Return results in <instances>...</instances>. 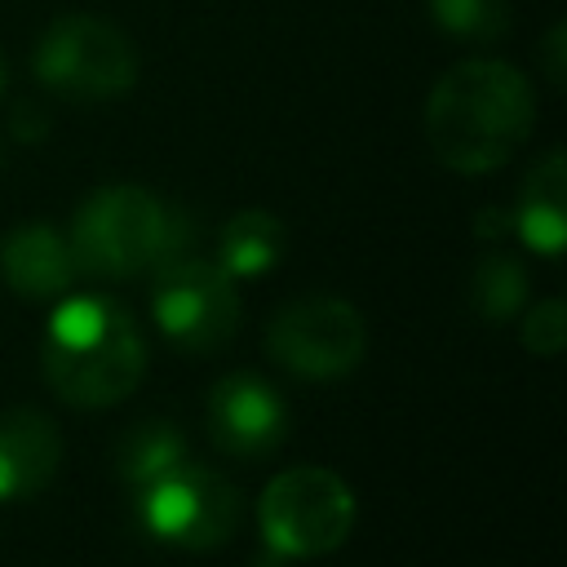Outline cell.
I'll list each match as a JSON object with an SVG mask.
<instances>
[{
	"label": "cell",
	"mask_w": 567,
	"mask_h": 567,
	"mask_svg": "<svg viewBox=\"0 0 567 567\" xmlns=\"http://www.w3.org/2000/svg\"><path fill=\"white\" fill-rule=\"evenodd\" d=\"M527 80L492 58L452 66L425 97V142L456 173L501 168L532 133Z\"/></svg>",
	"instance_id": "cell-1"
},
{
	"label": "cell",
	"mask_w": 567,
	"mask_h": 567,
	"mask_svg": "<svg viewBox=\"0 0 567 567\" xmlns=\"http://www.w3.org/2000/svg\"><path fill=\"white\" fill-rule=\"evenodd\" d=\"M49 385L75 408L120 403L146 372V346L133 315L111 297H71L40 341Z\"/></svg>",
	"instance_id": "cell-2"
},
{
	"label": "cell",
	"mask_w": 567,
	"mask_h": 567,
	"mask_svg": "<svg viewBox=\"0 0 567 567\" xmlns=\"http://www.w3.org/2000/svg\"><path fill=\"white\" fill-rule=\"evenodd\" d=\"M182 248H186V221L173 217L142 186L97 190L75 213V226H71L75 270H89V275L124 279L182 257Z\"/></svg>",
	"instance_id": "cell-3"
},
{
	"label": "cell",
	"mask_w": 567,
	"mask_h": 567,
	"mask_svg": "<svg viewBox=\"0 0 567 567\" xmlns=\"http://www.w3.org/2000/svg\"><path fill=\"white\" fill-rule=\"evenodd\" d=\"M266 545L284 558L332 554L354 527V492L323 465H292L275 474L257 501Z\"/></svg>",
	"instance_id": "cell-4"
},
{
	"label": "cell",
	"mask_w": 567,
	"mask_h": 567,
	"mask_svg": "<svg viewBox=\"0 0 567 567\" xmlns=\"http://www.w3.org/2000/svg\"><path fill=\"white\" fill-rule=\"evenodd\" d=\"M35 75L75 102H106L133 89L137 80V53L124 40L120 27L93 18V13H66L44 27L35 58Z\"/></svg>",
	"instance_id": "cell-5"
},
{
	"label": "cell",
	"mask_w": 567,
	"mask_h": 567,
	"mask_svg": "<svg viewBox=\"0 0 567 567\" xmlns=\"http://www.w3.org/2000/svg\"><path fill=\"white\" fill-rule=\"evenodd\" d=\"M151 310L168 341H177L190 354L221 350L239 328V292L235 279L204 257H173L155 266V292Z\"/></svg>",
	"instance_id": "cell-6"
},
{
	"label": "cell",
	"mask_w": 567,
	"mask_h": 567,
	"mask_svg": "<svg viewBox=\"0 0 567 567\" xmlns=\"http://www.w3.org/2000/svg\"><path fill=\"white\" fill-rule=\"evenodd\" d=\"M137 492H142L137 496V518L164 545L213 549L235 532L239 496L221 474H213L204 465L182 461L177 470L159 474L155 483H146Z\"/></svg>",
	"instance_id": "cell-7"
},
{
	"label": "cell",
	"mask_w": 567,
	"mask_h": 567,
	"mask_svg": "<svg viewBox=\"0 0 567 567\" xmlns=\"http://www.w3.org/2000/svg\"><path fill=\"white\" fill-rule=\"evenodd\" d=\"M363 315L337 297L284 306L266 328V350L297 377H341L363 359Z\"/></svg>",
	"instance_id": "cell-8"
},
{
	"label": "cell",
	"mask_w": 567,
	"mask_h": 567,
	"mask_svg": "<svg viewBox=\"0 0 567 567\" xmlns=\"http://www.w3.org/2000/svg\"><path fill=\"white\" fill-rule=\"evenodd\" d=\"M208 434L230 456H266L288 434V408L275 385L235 372L208 394Z\"/></svg>",
	"instance_id": "cell-9"
},
{
	"label": "cell",
	"mask_w": 567,
	"mask_h": 567,
	"mask_svg": "<svg viewBox=\"0 0 567 567\" xmlns=\"http://www.w3.org/2000/svg\"><path fill=\"white\" fill-rule=\"evenodd\" d=\"M62 456V439L53 421L35 408H9L0 412V501L35 496Z\"/></svg>",
	"instance_id": "cell-10"
},
{
	"label": "cell",
	"mask_w": 567,
	"mask_h": 567,
	"mask_svg": "<svg viewBox=\"0 0 567 567\" xmlns=\"http://www.w3.org/2000/svg\"><path fill=\"white\" fill-rule=\"evenodd\" d=\"M0 270L9 279V288L18 297H58L71 275H75V257L71 244L53 230V226H18L4 244H0Z\"/></svg>",
	"instance_id": "cell-11"
},
{
	"label": "cell",
	"mask_w": 567,
	"mask_h": 567,
	"mask_svg": "<svg viewBox=\"0 0 567 567\" xmlns=\"http://www.w3.org/2000/svg\"><path fill=\"white\" fill-rule=\"evenodd\" d=\"M563 177H567L563 173V155L549 151L532 168V177L523 186V204L514 213V230L536 252H545V257H558L563 252Z\"/></svg>",
	"instance_id": "cell-12"
},
{
	"label": "cell",
	"mask_w": 567,
	"mask_h": 567,
	"mask_svg": "<svg viewBox=\"0 0 567 567\" xmlns=\"http://www.w3.org/2000/svg\"><path fill=\"white\" fill-rule=\"evenodd\" d=\"M284 257V221L266 208H244L235 213L221 235H217V266L230 279H248L270 270Z\"/></svg>",
	"instance_id": "cell-13"
},
{
	"label": "cell",
	"mask_w": 567,
	"mask_h": 567,
	"mask_svg": "<svg viewBox=\"0 0 567 567\" xmlns=\"http://www.w3.org/2000/svg\"><path fill=\"white\" fill-rule=\"evenodd\" d=\"M182 461H186V439H182V430H173L168 421H142V425H133V430L120 439V447H115V470H120V478L133 483V487L155 483L159 474L177 470Z\"/></svg>",
	"instance_id": "cell-14"
},
{
	"label": "cell",
	"mask_w": 567,
	"mask_h": 567,
	"mask_svg": "<svg viewBox=\"0 0 567 567\" xmlns=\"http://www.w3.org/2000/svg\"><path fill=\"white\" fill-rule=\"evenodd\" d=\"M470 301L487 323H505L523 310L527 301V279L523 266L509 252H487L474 266V284H470Z\"/></svg>",
	"instance_id": "cell-15"
},
{
	"label": "cell",
	"mask_w": 567,
	"mask_h": 567,
	"mask_svg": "<svg viewBox=\"0 0 567 567\" xmlns=\"http://www.w3.org/2000/svg\"><path fill=\"white\" fill-rule=\"evenodd\" d=\"M430 13L456 40H496L509 27V0H430Z\"/></svg>",
	"instance_id": "cell-16"
},
{
	"label": "cell",
	"mask_w": 567,
	"mask_h": 567,
	"mask_svg": "<svg viewBox=\"0 0 567 567\" xmlns=\"http://www.w3.org/2000/svg\"><path fill=\"white\" fill-rule=\"evenodd\" d=\"M563 337H567V310L558 297L549 301H536L527 315H523V346L532 354H558L563 350Z\"/></svg>",
	"instance_id": "cell-17"
},
{
	"label": "cell",
	"mask_w": 567,
	"mask_h": 567,
	"mask_svg": "<svg viewBox=\"0 0 567 567\" xmlns=\"http://www.w3.org/2000/svg\"><path fill=\"white\" fill-rule=\"evenodd\" d=\"M13 137L18 142H40L44 133H49V115L40 111V106H31V102H22V106H13Z\"/></svg>",
	"instance_id": "cell-18"
},
{
	"label": "cell",
	"mask_w": 567,
	"mask_h": 567,
	"mask_svg": "<svg viewBox=\"0 0 567 567\" xmlns=\"http://www.w3.org/2000/svg\"><path fill=\"white\" fill-rule=\"evenodd\" d=\"M0 89H4V58H0Z\"/></svg>",
	"instance_id": "cell-19"
}]
</instances>
